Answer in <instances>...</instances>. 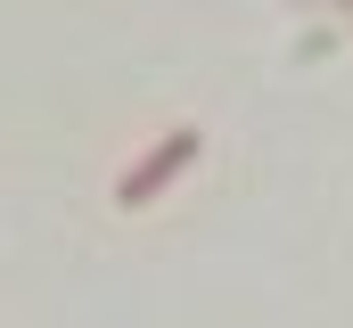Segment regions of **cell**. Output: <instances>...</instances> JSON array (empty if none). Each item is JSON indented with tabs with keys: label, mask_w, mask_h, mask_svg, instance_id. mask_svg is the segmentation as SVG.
I'll return each instance as SVG.
<instances>
[{
	"label": "cell",
	"mask_w": 353,
	"mask_h": 328,
	"mask_svg": "<svg viewBox=\"0 0 353 328\" xmlns=\"http://www.w3.org/2000/svg\"><path fill=\"white\" fill-rule=\"evenodd\" d=\"M189 164H197V132H165V140H157L148 156L132 164L123 181H115V205H123V214H132V205H148L157 189H173V181L189 172Z\"/></svg>",
	"instance_id": "cell-1"
}]
</instances>
